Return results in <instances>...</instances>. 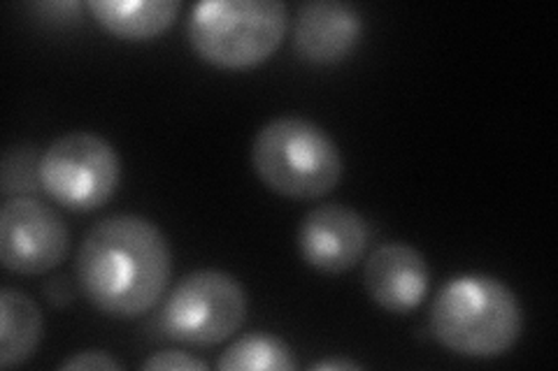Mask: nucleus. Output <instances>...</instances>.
Returning <instances> with one entry per match:
<instances>
[{
	"mask_svg": "<svg viewBox=\"0 0 558 371\" xmlns=\"http://www.w3.org/2000/svg\"><path fill=\"white\" fill-rule=\"evenodd\" d=\"M172 272L170 244L149 219L114 214L96 223L75 260L86 302L114 318H137L166 295Z\"/></svg>",
	"mask_w": 558,
	"mask_h": 371,
	"instance_id": "f257e3e1",
	"label": "nucleus"
},
{
	"mask_svg": "<svg viewBox=\"0 0 558 371\" xmlns=\"http://www.w3.org/2000/svg\"><path fill=\"white\" fill-rule=\"evenodd\" d=\"M521 330L523 311L519 299L496 276H457L433 299V337L457 356L475 360L500 358L519 342Z\"/></svg>",
	"mask_w": 558,
	"mask_h": 371,
	"instance_id": "f03ea898",
	"label": "nucleus"
},
{
	"mask_svg": "<svg viewBox=\"0 0 558 371\" xmlns=\"http://www.w3.org/2000/svg\"><path fill=\"white\" fill-rule=\"evenodd\" d=\"M252 168L264 186L291 200L328 196L344 170L336 139L303 116L268 121L254 137Z\"/></svg>",
	"mask_w": 558,
	"mask_h": 371,
	"instance_id": "7ed1b4c3",
	"label": "nucleus"
},
{
	"mask_svg": "<svg viewBox=\"0 0 558 371\" xmlns=\"http://www.w3.org/2000/svg\"><path fill=\"white\" fill-rule=\"evenodd\" d=\"M289 10L282 0H205L189 14L191 49L215 67L247 70L282 45Z\"/></svg>",
	"mask_w": 558,
	"mask_h": 371,
	"instance_id": "20e7f679",
	"label": "nucleus"
},
{
	"mask_svg": "<svg viewBox=\"0 0 558 371\" xmlns=\"http://www.w3.org/2000/svg\"><path fill=\"white\" fill-rule=\"evenodd\" d=\"M247 290L221 270L186 274L168 295L161 325L170 339L189 346H217L247 321Z\"/></svg>",
	"mask_w": 558,
	"mask_h": 371,
	"instance_id": "39448f33",
	"label": "nucleus"
},
{
	"mask_svg": "<svg viewBox=\"0 0 558 371\" xmlns=\"http://www.w3.org/2000/svg\"><path fill=\"white\" fill-rule=\"evenodd\" d=\"M119 182V153L96 133L61 135L40 156V188L65 209H100L114 196Z\"/></svg>",
	"mask_w": 558,
	"mask_h": 371,
	"instance_id": "423d86ee",
	"label": "nucleus"
},
{
	"mask_svg": "<svg viewBox=\"0 0 558 371\" xmlns=\"http://www.w3.org/2000/svg\"><path fill=\"white\" fill-rule=\"evenodd\" d=\"M70 251L68 225L57 209L35 198H8L0 211V262L12 274H47Z\"/></svg>",
	"mask_w": 558,
	"mask_h": 371,
	"instance_id": "0eeeda50",
	"label": "nucleus"
},
{
	"mask_svg": "<svg viewBox=\"0 0 558 371\" xmlns=\"http://www.w3.org/2000/svg\"><path fill=\"white\" fill-rule=\"evenodd\" d=\"M371 227L359 211L344 205L310 209L299 227V251L312 270L342 274L365 256Z\"/></svg>",
	"mask_w": 558,
	"mask_h": 371,
	"instance_id": "6e6552de",
	"label": "nucleus"
},
{
	"mask_svg": "<svg viewBox=\"0 0 558 371\" xmlns=\"http://www.w3.org/2000/svg\"><path fill=\"white\" fill-rule=\"evenodd\" d=\"M430 270L426 258L403 242L381 244L365 260L363 284L371 299L391 313H410L424 302Z\"/></svg>",
	"mask_w": 558,
	"mask_h": 371,
	"instance_id": "1a4fd4ad",
	"label": "nucleus"
},
{
	"mask_svg": "<svg viewBox=\"0 0 558 371\" xmlns=\"http://www.w3.org/2000/svg\"><path fill=\"white\" fill-rule=\"evenodd\" d=\"M363 35V20L356 8L340 0H307L295 20L293 42L299 54L317 65L344 61Z\"/></svg>",
	"mask_w": 558,
	"mask_h": 371,
	"instance_id": "9d476101",
	"label": "nucleus"
},
{
	"mask_svg": "<svg viewBox=\"0 0 558 371\" xmlns=\"http://www.w3.org/2000/svg\"><path fill=\"white\" fill-rule=\"evenodd\" d=\"M96 22L121 40H151L172 26L180 0H89Z\"/></svg>",
	"mask_w": 558,
	"mask_h": 371,
	"instance_id": "9b49d317",
	"label": "nucleus"
},
{
	"mask_svg": "<svg viewBox=\"0 0 558 371\" xmlns=\"http://www.w3.org/2000/svg\"><path fill=\"white\" fill-rule=\"evenodd\" d=\"M43 339V311L26 293L0 290V367L24 364Z\"/></svg>",
	"mask_w": 558,
	"mask_h": 371,
	"instance_id": "f8f14e48",
	"label": "nucleus"
},
{
	"mask_svg": "<svg viewBox=\"0 0 558 371\" xmlns=\"http://www.w3.org/2000/svg\"><path fill=\"white\" fill-rule=\"evenodd\" d=\"M221 371H293L299 367L291 348L268 332L244 334L221 353Z\"/></svg>",
	"mask_w": 558,
	"mask_h": 371,
	"instance_id": "ddd939ff",
	"label": "nucleus"
},
{
	"mask_svg": "<svg viewBox=\"0 0 558 371\" xmlns=\"http://www.w3.org/2000/svg\"><path fill=\"white\" fill-rule=\"evenodd\" d=\"M143 369H174V371H205L207 364L182 350H159L143 362Z\"/></svg>",
	"mask_w": 558,
	"mask_h": 371,
	"instance_id": "4468645a",
	"label": "nucleus"
},
{
	"mask_svg": "<svg viewBox=\"0 0 558 371\" xmlns=\"http://www.w3.org/2000/svg\"><path fill=\"white\" fill-rule=\"evenodd\" d=\"M73 369H102V371L117 369V371H121L124 369V364L117 362L105 350H80L61 364V371H73Z\"/></svg>",
	"mask_w": 558,
	"mask_h": 371,
	"instance_id": "2eb2a0df",
	"label": "nucleus"
},
{
	"mask_svg": "<svg viewBox=\"0 0 558 371\" xmlns=\"http://www.w3.org/2000/svg\"><path fill=\"white\" fill-rule=\"evenodd\" d=\"M310 369L312 371H352V369H363V364L361 362H354V360H319V362H312L310 364Z\"/></svg>",
	"mask_w": 558,
	"mask_h": 371,
	"instance_id": "dca6fc26",
	"label": "nucleus"
}]
</instances>
